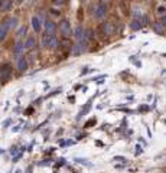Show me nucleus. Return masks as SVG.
<instances>
[{"label": "nucleus", "instance_id": "1", "mask_svg": "<svg viewBox=\"0 0 166 173\" xmlns=\"http://www.w3.org/2000/svg\"><path fill=\"white\" fill-rule=\"evenodd\" d=\"M59 30H61V33H62L65 38H69V36L72 35V29H71V23H69V20L64 19V20L59 23Z\"/></svg>", "mask_w": 166, "mask_h": 173}, {"label": "nucleus", "instance_id": "18", "mask_svg": "<svg viewBox=\"0 0 166 173\" xmlns=\"http://www.w3.org/2000/svg\"><path fill=\"white\" fill-rule=\"evenodd\" d=\"M58 39H57V38H55V36H54V38H52V41L49 42V45H48V48H49V49H55V48H57V46H58Z\"/></svg>", "mask_w": 166, "mask_h": 173}, {"label": "nucleus", "instance_id": "24", "mask_svg": "<svg viewBox=\"0 0 166 173\" xmlns=\"http://www.w3.org/2000/svg\"><path fill=\"white\" fill-rule=\"evenodd\" d=\"M114 160H123V162H126L124 157H120V156H118V157H114Z\"/></svg>", "mask_w": 166, "mask_h": 173}, {"label": "nucleus", "instance_id": "7", "mask_svg": "<svg viewBox=\"0 0 166 173\" xmlns=\"http://www.w3.org/2000/svg\"><path fill=\"white\" fill-rule=\"evenodd\" d=\"M153 30L158 33V35H165L166 32V26L162 23V22H156L155 25H153Z\"/></svg>", "mask_w": 166, "mask_h": 173}, {"label": "nucleus", "instance_id": "29", "mask_svg": "<svg viewBox=\"0 0 166 173\" xmlns=\"http://www.w3.org/2000/svg\"><path fill=\"white\" fill-rule=\"evenodd\" d=\"M17 3H22V1H23V0H16Z\"/></svg>", "mask_w": 166, "mask_h": 173}, {"label": "nucleus", "instance_id": "31", "mask_svg": "<svg viewBox=\"0 0 166 173\" xmlns=\"http://www.w3.org/2000/svg\"><path fill=\"white\" fill-rule=\"evenodd\" d=\"M163 1H166V0H163Z\"/></svg>", "mask_w": 166, "mask_h": 173}, {"label": "nucleus", "instance_id": "6", "mask_svg": "<svg viewBox=\"0 0 166 173\" xmlns=\"http://www.w3.org/2000/svg\"><path fill=\"white\" fill-rule=\"evenodd\" d=\"M4 25L7 29H16L17 27V17H9L4 20Z\"/></svg>", "mask_w": 166, "mask_h": 173}, {"label": "nucleus", "instance_id": "25", "mask_svg": "<svg viewBox=\"0 0 166 173\" xmlns=\"http://www.w3.org/2000/svg\"><path fill=\"white\" fill-rule=\"evenodd\" d=\"M136 150H137V154H140V153H141V147H140V146H137Z\"/></svg>", "mask_w": 166, "mask_h": 173}, {"label": "nucleus", "instance_id": "17", "mask_svg": "<svg viewBox=\"0 0 166 173\" xmlns=\"http://www.w3.org/2000/svg\"><path fill=\"white\" fill-rule=\"evenodd\" d=\"M141 25H143V23H141V20L136 19V20H133V23L130 26H132L133 30H137V29H140V27H141Z\"/></svg>", "mask_w": 166, "mask_h": 173}, {"label": "nucleus", "instance_id": "13", "mask_svg": "<svg viewBox=\"0 0 166 173\" xmlns=\"http://www.w3.org/2000/svg\"><path fill=\"white\" fill-rule=\"evenodd\" d=\"M12 7V0H0V10L6 12Z\"/></svg>", "mask_w": 166, "mask_h": 173}, {"label": "nucleus", "instance_id": "8", "mask_svg": "<svg viewBox=\"0 0 166 173\" xmlns=\"http://www.w3.org/2000/svg\"><path fill=\"white\" fill-rule=\"evenodd\" d=\"M85 42H78L75 46H72V52H74V55H80V53H83L84 50H85Z\"/></svg>", "mask_w": 166, "mask_h": 173}, {"label": "nucleus", "instance_id": "5", "mask_svg": "<svg viewBox=\"0 0 166 173\" xmlns=\"http://www.w3.org/2000/svg\"><path fill=\"white\" fill-rule=\"evenodd\" d=\"M17 69L19 71H26L28 69V61H26L25 56L17 58Z\"/></svg>", "mask_w": 166, "mask_h": 173}, {"label": "nucleus", "instance_id": "21", "mask_svg": "<svg viewBox=\"0 0 166 173\" xmlns=\"http://www.w3.org/2000/svg\"><path fill=\"white\" fill-rule=\"evenodd\" d=\"M94 124H95V118H91L90 121H87V123H85V127L88 128V127H91V125H94Z\"/></svg>", "mask_w": 166, "mask_h": 173}, {"label": "nucleus", "instance_id": "27", "mask_svg": "<svg viewBox=\"0 0 166 173\" xmlns=\"http://www.w3.org/2000/svg\"><path fill=\"white\" fill-rule=\"evenodd\" d=\"M162 23H163V25H165V26H166V16H165V17H163V22H162Z\"/></svg>", "mask_w": 166, "mask_h": 173}, {"label": "nucleus", "instance_id": "16", "mask_svg": "<svg viewBox=\"0 0 166 173\" xmlns=\"http://www.w3.org/2000/svg\"><path fill=\"white\" fill-rule=\"evenodd\" d=\"M6 33H7V27L3 23V25H0V42L6 38Z\"/></svg>", "mask_w": 166, "mask_h": 173}, {"label": "nucleus", "instance_id": "23", "mask_svg": "<svg viewBox=\"0 0 166 173\" xmlns=\"http://www.w3.org/2000/svg\"><path fill=\"white\" fill-rule=\"evenodd\" d=\"M55 3L57 4H62V3H65V0H55Z\"/></svg>", "mask_w": 166, "mask_h": 173}, {"label": "nucleus", "instance_id": "12", "mask_svg": "<svg viewBox=\"0 0 166 173\" xmlns=\"http://www.w3.org/2000/svg\"><path fill=\"white\" fill-rule=\"evenodd\" d=\"M90 108H91V99H90V101H88V102H87V104L84 105L83 110H81V111L78 113V115H77V120H80V118H81V117H83L84 114H87V113L90 111Z\"/></svg>", "mask_w": 166, "mask_h": 173}, {"label": "nucleus", "instance_id": "3", "mask_svg": "<svg viewBox=\"0 0 166 173\" xmlns=\"http://www.w3.org/2000/svg\"><path fill=\"white\" fill-rule=\"evenodd\" d=\"M106 12H107V6H106L104 3H100L98 6L95 7V13H94V16L97 17V19H103V17L106 16Z\"/></svg>", "mask_w": 166, "mask_h": 173}, {"label": "nucleus", "instance_id": "20", "mask_svg": "<svg viewBox=\"0 0 166 173\" xmlns=\"http://www.w3.org/2000/svg\"><path fill=\"white\" fill-rule=\"evenodd\" d=\"M165 12H166L165 6H159L158 7V15H165Z\"/></svg>", "mask_w": 166, "mask_h": 173}, {"label": "nucleus", "instance_id": "4", "mask_svg": "<svg viewBox=\"0 0 166 173\" xmlns=\"http://www.w3.org/2000/svg\"><path fill=\"white\" fill-rule=\"evenodd\" d=\"M75 38H77V41L78 42H85V29H84L83 26H77V29H75Z\"/></svg>", "mask_w": 166, "mask_h": 173}, {"label": "nucleus", "instance_id": "2", "mask_svg": "<svg viewBox=\"0 0 166 173\" xmlns=\"http://www.w3.org/2000/svg\"><path fill=\"white\" fill-rule=\"evenodd\" d=\"M0 76H1V79H9L12 76V65L10 64H3L0 66Z\"/></svg>", "mask_w": 166, "mask_h": 173}, {"label": "nucleus", "instance_id": "28", "mask_svg": "<svg viewBox=\"0 0 166 173\" xmlns=\"http://www.w3.org/2000/svg\"><path fill=\"white\" fill-rule=\"evenodd\" d=\"M100 1H101V3H107L108 0H100Z\"/></svg>", "mask_w": 166, "mask_h": 173}, {"label": "nucleus", "instance_id": "30", "mask_svg": "<svg viewBox=\"0 0 166 173\" xmlns=\"http://www.w3.org/2000/svg\"><path fill=\"white\" fill-rule=\"evenodd\" d=\"M16 173H22V172H20V170H17V172Z\"/></svg>", "mask_w": 166, "mask_h": 173}, {"label": "nucleus", "instance_id": "19", "mask_svg": "<svg viewBox=\"0 0 166 173\" xmlns=\"http://www.w3.org/2000/svg\"><path fill=\"white\" fill-rule=\"evenodd\" d=\"M23 33H26V26H22L20 29H19V32H17V38H20V36H23Z\"/></svg>", "mask_w": 166, "mask_h": 173}, {"label": "nucleus", "instance_id": "15", "mask_svg": "<svg viewBox=\"0 0 166 173\" xmlns=\"http://www.w3.org/2000/svg\"><path fill=\"white\" fill-rule=\"evenodd\" d=\"M23 50H25V43H22V42H17L16 46H15V49H13V53H15V55H20Z\"/></svg>", "mask_w": 166, "mask_h": 173}, {"label": "nucleus", "instance_id": "9", "mask_svg": "<svg viewBox=\"0 0 166 173\" xmlns=\"http://www.w3.org/2000/svg\"><path fill=\"white\" fill-rule=\"evenodd\" d=\"M43 26H45V30H46V33H55L57 26H55V23H54L52 20H45Z\"/></svg>", "mask_w": 166, "mask_h": 173}, {"label": "nucleus", "instance_id": "26", "mask_svg": "<svg viewBox=\"0 0 166 173\" xmlns=\"http://www.w3.org/2000/svg\"><path fill=\"white\" fill-rule=\"evenodd\" d=\"M12 130H13V131H19V130H20V125H16V127L12 128Z\"/></svg>", "mask_w": 166, "mask_h": 173}, {"label": "nucleus", "instance_id": "22", "mask_svg": "<svg viewBox=\"0 0 166 173\" xmlns=\"http://www.w3.org/2000/svg\"><path fill=\"white\" fill-rule=\"evenodd\" d=\"M91 69H88V68H84V71H81V75H85L87 72H90Z\"/></svg>", "mask_w": 166, "mask_h": 173}, {"label": "nucleus", "instance_id": "10", "mask_svg": "<svg viewBox=\"0 0 166 173\" xmlns=\"http://www.w3.org/2000/svg\"><path fill=\"white\" fill-rule=\"evenodd\" d=\"M32 27H33V30H35V32H39V30H41L42 23H41V19H39L38 16L32 17Z\"/></svg>", "mask_w": 166, "mask_h": 173}, {"label": "nucleus", "instance_id": "11", "mask_svg": "<svg viewBox=\"0 0 166 173\" xmlns=\"http://www.w3.org/2000/svg\"><path fill=\"white\" fill-rule=\"evenodd\" d=\"M54 36H55L54 33H45V35H43V38H42V46L48 48V45H49V42L52 41V38H54Z\"/></svg>", "mask_w": 166, "mask_h": 173}, {"label": "nucleus", "instance_id": "14", "mask_svg": "<svg viewBox=\"0 0 166 173\" xmlns=\"http://www.w3.org/2000/svg\"><path fill=\"white\" fill-rule=\"evenodd\" d=\"M36 46V41H35V38L33 36H29L28 39H26V42H25V48L26 49H33Z\"/></svg>", "mask_w": 166, "mask_h": 173}]
</instances>
